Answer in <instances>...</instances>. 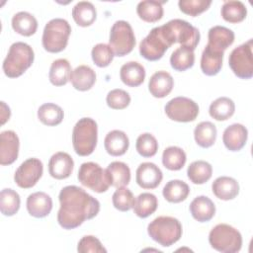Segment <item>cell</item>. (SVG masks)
Returning a JSON list of instances; mask_svg holds the SVG:
<instances>
[{"instance_id": "11", "label": "cell", "mask_w": 253, "mask_h": 253, "mask_svg": "<svg viewBox=\"0 0 253 253\" xmlns=\"http://www.w3.org/2000/svg\"><path fill=\"white\" fill-rule=\"evenodd\" d=\"M167 117L175 122L189 123L196 120L199 115L198 104L187 97H175L168 101L164 107Z\"/></svg>"}, {"instance_id": "20", "label": "cell", "mask_w": 253, "mask_h": 253, "mask_svg": "<svg viewBox=\"0 0 253 253\" xmlns=\"http://www.w3.org/2000/svg\"><path fill=\"white\" fill-rule=\"evenodd\" d=\"M174 86V79L164 70L156 71L149 79L148 90L155 98H164L170 94Z\"/></svg>"}, {"instance_id": "16", "label": "cell", "mask_w": 253, "mask_h": 253, "mask_svg": "<svg viewBox=\"0 0 253 253\" xmlns=\"http://www.w3.org/2000/svg\"><path fill=\"white\" fill-rule=\"evenodd\" d=\"M74 161L72 157L63 151L54 153L48 161V173L57 180L68 178L73 171Z\"/></svg>"}, {"instance_id": "9", "label": "cell", "mask_w": 253, "mask_h": 253, "mask_svg": "<svg viewBox=\"0 0 253 253\" xmlns=\"http://www.w3.org/2000/svg\"><path fill=\"white\" fill-rule=\"evenodd\" d=\"M253 40L232 49L228 57V64L232 72L240 79H250L253 76Z\"/></svg>"}, {"instance_id": "17", "label": "cell", "mask_w": 253, "mask_h": 253, "mask_svg": "<svg viewBox=\"0 0 253 253\" xmlns=\"http://www.w3.org/2000/svg\"><path fill=\"white\" fill-rule=\"evenodd\" d=\"M26 205L29 214L37 218L47 216L52 210V200L44 192H36L29 195Z\"/></svg>"}, {"instance_id": "1", "label": "cell", "mask_w": 253, "mask_h": 253, "mask_svg": "<svg viewBox=\"0 0 253 253\" xmlns=\"http://www.w3.org/2000/svg\"><path fill=\"white\" fill-rule=\"evenodd\" d=\"M60 208L57 222L64 229L80 226L85 220L92 219L100 211L99 201L80 187L70 185L61 189L58 196Z\"/></svg>"}, {"instance_id": "10", "label": "cell", "mask_w": 253, "mask_h": 253, "mask_svg": "<svg viewBox=\"0 0 253 253\" xmlns=\"http://www.w3.org/2000/svg\"><path fill=\"white\" fill-rule=\"evenodd\" d=\"M77 178L83 186L96 193H104L111 186L106 169L95 162L82 163Z\"/></svg>"}, {"instance_id": "26", "label": "cell", "mask_w": 253, "mask_h": 253, "mask_svg": "<svg viewBox=\"0 0 253 253\" xmlns=\"http://www.w3.org/2000/svg\"><path fill=\"white\" fill-rule=\"evenodd\" d=\"M70 81L76 90L88 91L96 82V72L88 65H79L72 70Z\"/></svg>"}, {"instance_id": "8", "label": "cell", "mask_w": 253, "mask_h": 253, "mask_svg": "<svg viewBox=\"0 0 253 253\" xmlns=\"http://www.w3.org/2000/svg\"><path fill=\"white\" fill-rule=\"evenodd\" d=\"M109 45L116 56H125L135 45V37L130 24L124 20L115 22L110 31Z\"/></svg>"}, {"instance_id": "24", "label": "cell", "mask_w": 253, "mask_h": 253, "mask_svg": "<svg viewBox=\"0 0 253 253\" xmlns=\"http://www.w3.org/2000/svg\"><path fill=\"white\" fill-rule=\"evenodd\" d=\"M120 78L128 87H137L145 79V69L137 61H128L122 65Z\"/></svg>"}, {"instance_id": "27", "label": "cell", "mask_w": 253, "mask_h": 253, "mask_svg": "<svg viewBox=\"0 0 253 253\" xmlns=\"http://www.w3.org/2000/svg\"><path fill=\"white\" fill-rule=\"evenodd\" d=\"M11 24L13 30L24 37L34 35L38 29V21L35 16L26 11L16 13L12 18Z\"/></svg>"}, {"instance_id": "2", "label": "cell", "mask_w": 253, "mask_h": 253, "mask_svg": "<svg viewBox=\"0 0 253 253\" xmlns=\"http://www.w3.org/2000/svg\"><path fill=\"white\" fill-rule=\"evenodd\" d=\"M160 29L164 39L170 46L179 42L181 46H186L195 50L200 42L201 35L199 30L185 20H170L166 24L160 26Z\"/></svg>"}, {"instance_id": "4", "label": "cell", "mask_w": 253, "mask_h": 253, "mask_svg": "<svg viewBox=\"0 0 253 253\" xmlns=\"http://www.w3.org/2000/svg\"><path fill=\"white\" fill-rule=\"evenodd\" d=\"M98 141V126L91 118L80 119L72 130V145L79 156L93 153Z\"/></svg>"}, {"instance_id": "5", "label": "cell", "mask_w": 253, "mask_h": 253, "mask_svg": "<svg viewBox=\"0 0 253 253\" xmlns=\"http://www.w3.org/2000/svg\"><path fill=\"white\" fill-rule=\"evenodd\" d=\"M147 232L155 242L161 246L169 247L181 238L183 229L181 222L177 218L161 215L148 224Z\"/></svg>"}, {"instance_id": "22", "label": "cell", "mask_w": 253, "mask_h": 253, "mask_svg": "<svg viewBox=\"0 0 253 253\" xmlns=\"http://www.w3.org/2000/svg\"><path fill=\"white\" fill-rule=\"evenodd\" d=\"M104 146L108 154L112 156L124 155L129 146V139L125 131L114 129L107 133Z\"/></svg>"}, {"instance_id": "32", "label": "cell", "mask_w": 253, "mask_h": 253, "mask_svg": "<svg viewBox=\"0 0 253 253\" xmlns=\"http://www.w3.org/2000/svg\"><path fill=\"white\" fill-rule=\"evenodd\" d=\"M136 13L138 17L147 23H155L163 17L162 2L154 0L140 1L136 6Z\"/></svg>"}, {"instance_id": "40", "label": "cell", "mask_w": 253, "mask_h": 253, "mask_svg": "<svg viewBox=\"0 0 253 253\" xmlns=\"http://www.w3.org/2000/svg\"><path fill=\"white\" fill-rule=\"evenodd\" d=\"M158 207V201L155 195L151 193H142L137 196L133 206L134 213L140 217L145 218L151 215Z\"/></svg>"}, {"instance_id": "12", "label": "cell", "mask_w": 253, "mask_h": 253, "mask_svg": "<svg viewBox=\"0 0 253 253\" xmlns=\"http://www.w3.org/2000/svg\"><path fill=\"white\" fill-rule=\"evenodd\" d=\"M169 47L170 45L164 39L160 27H155L140 42L139 53L146 60L156 61L163 57Z\"/></svg>"}, {"instance_id": "41", "label": "cell", "mask_w": 253, "mask_h": 253, "mask_svg": "<svg viewBox=\"0 0 253 253\" xmlns=\"http://www.w3.org/2000/svg\"><path fill=\"white\" fill-rule=\"evenodd\" d=\"M21 199L13 189H3L0 193V211L6 216L16 214L20 209Z\"/></svg>"}, {"instance_id": "14", "label": "cell", "mask_w": 253, "mask_h": 253, "mask_svg": "<svg viewBox=\"0 0 253 253\" xmlns=\"http://www.w3.org/2000/svg\"><path fill=\"white\" fill-rule=\"evenodd\" d=\"M20 140L13 130H4L0 133V164L11 165L19 154Z\"/></svg>"}, {"instance_id": "23", "label": "cell", "mask_w": 253, "mask_h": 253, "mask_svg": "<svg viewBox=\"0 0 253 253\" xmlns=\"http://www.w3.org/2000/svg\"><path fill=\"white\" fill-rule=\"evenodd\" d=\"M189 209L192 216L199 222L210 221L215 213V206L213 202L206 196L195 198L191 202Z\"/></svg>"}, {"instance_id": "3", "label": "cell", "mask_w": 253, "mask_h": 253, "mask_svg": "<svg viewBox=\"0 0 253 253\" xmlns=\"http://www.w3.org/2000/svg\"><path fill=\"white\" fill-rule=\"evenodd\" d=\"M34 59L32 46L23 42H16L11 44L3 61V71L7 77L17 78L32 66Z\"/></svg>"}, {"instance_id": "33", "label": "cell", "mask_w": 253, "mask_h": 253, "mask_svg": "<svg viewBox=\"0 0 253 253\" xmlns=\"http://www.w3.org/2000/svg\"><path fill=\"white\" fill-rule=\"evenodd\" d=\"M216 133V127L211 122H201L194 129L195 141L203 148L211 147L215 142Z\"/></svg>"}, {"instance_id": "29", "label": "cell", "mask_w": 253, "mask_h": 253, "mask_svg": "<svg viewBox=\"0 0 253 253\" xmlns=\"http://www.w3.org/2000/svg\"><path fill=\"white\" fill-rule=\"evenodd\" d=\"M106 171L110 179V184L113 187H126L130 181V169L124 162H111L108 165Z\"/></svg>"}, {"instance_id": "45", "label": "cell", "mask_w": 253, "mask_h": 253, "mask_svg": "<svg viewBox=\"0 0 253 253\" xmlns=\"http://www.w3.org/2000/svg\"><path fill=\"white\" fill-rule=\"evenodd\" d=\"M211 5V0H180L178 2L179 9L186 15L197 17L207 11Z\"/></svg>"}, {"instance_id": "42", "label": "cell", "mask_w": 253, "mask_h": 253, "mask_svg": "<svg viewBox=\"0 0 253 253\" xmlns=\"http://www.w3.org/2000/svg\"><path fill=\"white\" fill-rule=\"evenodd\" d=\"M135 148L140 156L145 158L152 157L158 150V142L154 135L149 132H144L138 135Z\"/></svg>"}, {"instance_id": "36", "label": "cell", "mask_w": 253, "mask_h": 253, "mask_svg": "<svg viewBox=\"0 0 253 253\" xmlns=\"http://www.w3.org/2000/svg\"><path fill=\"white\" fill-rule=\"evenodd\" d=\"M220 14L224 21L231 24H237L246 18L247 8L241 1H224L221 6Z\"/></svg>"}, {"instance_id": "43", "label": "cell", "mask_w": 253, "mask_h": 253, "mask_svg": "<svg viewBox=\"0 0 253 253\" xmlns=\"http://www.w3.org/2000/svg\"><path fill=\"white\" fill-rule=\"evenodd\" d=\"M112 202L115 209L121 211H127L133 208L135 198L129 189L126 187H120L117 188L113 194Z\"/></svg>"}, {"instance_id": "7", "label": "cell", "mask_w": 253, "mask_h": 253, "mask_svg": "<svg viewBox=\"0 0 253 253\" xmlns=\"http://www.w3.org/2000/svg\"><path fill=\"white\" fill-rule=\"evenodd\" d=\"M211 246L221 253H236L242 246L241 233L226 223L216 224L209 234Z\"/></svg>"}, {"instance_id": "6", "label": "cell", "mask_w": 253, "mask_h": 253, "mask_svg": "<svg viewBox=\"0 0 253 253\" xmlns=\"http://www.w3.org/2000/svg\"><path fill=\"white\" fill-rule=\"evenodd\" d=\"M71 34L69 23L62 18H54L48 21L43 29L42 43L43 48L51 53L62 51L68 43Z\"/></svg>"}, {"instance_id": "21", "label": "cell", "mask_w": 253, "mask_h": 253, "mask_svg": "<svg viewBox=\"0 0 253 253\" xmlns=\"http://www.w3.org/2000/svg\"><path fill=\"white\" fill-rule=\"evenodd\" d=\"M213 195L222 201L233 200L239 194L238 182L228 176H220L216 178L211 184Z\"/></svg>"}, {"instance_id": "19", "label": "cell", "mask_w": 253, "mask_h": 253, "mask_svg": "<svg viewBox=\"0 0 253 253\" xmlns=\"http://www.w3.org/2000/svg\"><path fill=\"white\" fill-rule=\"evenodd\" d=\"M235 35L232 30L223 26H213L209 30L208 46L217 51L224 50L233 43Z\"/></svg>"}, {"instance_id": "39", "label": "cell", "mask_w": 253, "mask_h": 253, "mask_svg": "<svg viewBox=\"0 0 253 253\" xmlns=\"http://www.w3.org/2000/svg\"><path fill=\"white\" fill-rule=\"evenodd\" d=\"M187 156L185 151L178 146H169L162 153V164L171 171L182 169L186 163Z\"/></svg>"}, {"instance_id": "30", "label": "cell", "mask_w": 253, "mask_h": 253, "mask_svg": "<svg viewBox=\"0 0 253 253\" xmlns=\"http://www.w3.org/2000/svg\"><path fill=\"white\" fill-rule=\"evenodd\" d=\"M72 18L80 27L91 26L97 18L96 8L89 1H80L72 9Z\"/></svg>"}, {"instance_id": "31", "label": "cell", "mask_w": 253, "mask_h": 253, "mask_svg": "<svg viewBox=\"0 0 253 253\" xmlns=\"http://www.w3.org/2000/svg\"><path fill=\"white\" fill-rule=\"evenodd\" d=\"M190 193L188 184L182 180H171L167 182L162 190V195L169 203H181L185 201Z\"/></svg>"}, {"instance_id": "25", "label": "cell", "mask_w": 253, "mask_h": 253, "mask_svg": "<svg viewBox=\"0 0 253 253\" xmlns=\"http://www.w3.org/2000/svg\"><path fill=\"white\" fill-rule=\"evenodd\" d=\"M223 54L224 52L217 51L206 45L201 56V69L203 73L208 76L216 75L222 67Z\"/></svg>"}, {"instance_id": "46", "label": "cell", "mask_w": 253, "mask_h": 253, "mask_svg": "<svg viewBox=\"0 0 253 253\" xmlns=\"http://www.w3.org/2000/svg\"><path fill=\"white\" fill-rule=\"evenodd\" d=\"M107 105L114 110L126 109L130 103L129 94L123 89H113L106 97Z\"/></svg>"}, {"instance_id": "34", "label": "cell", "mask_w": 253, "mask_h": 253, "mask_svg": "<svg viewBox=\"0 0 253 253\" xmlns=\"http://www.w3.org/2000/svg\"><path fill=\"white\" fill-rule=\"evenodd\" d=\"M235 104L228 97H219L211 102L209 108L210 116L216 121H226L233 116Z\"/></svg>"}, {"instance_id": "18", "label": "cell", "mask_w": 253, "mask_h": 253, "mask_svg": "<svg viewBox=\"0 0 253 253\" xmlns=\"http://www.w3.org/2000/svg\"><path fill=\"white\" fill-rule=\"evenodd\" d=\"M248 130L241 124H232L228 126L222 134L224 146L230 151H239L246 144Z\"/></svg>"}, {"instance_id": "13", "label": "cell", "mask_w": 253, "mask_h": 253, "mask_svg": "<svg viewBox=\"0 0 253 253\" xmlns=\"http://www.w3.org/2000/svg\"><path fill=\"white\" fill-rule=\"evenodd\" d=\"M43 165L38 158H29L25 160L14 174L15 183L22 189L34 187L42 178Z\"/></svg>"}, {"instance_id": "47", "label": "cell", "mask_w": 253, "mask_h": 253, "mask_svg": "<svg viewBox=\"0 0 253 253\" xmlns=\"http://www.w3.org/2000/svg\"><path fill=\"white\" fill-rule=\"evenodd\" d=\"M77 251L79 253H106L107 249L97 237L93 235H85L79 240Z\"/></svg>"}, {"instance_id": "35", "label": "cell", "mask_w": 253, "mask_h": 253, "mask_svg": "<svg viewBox=\"0 0 253 253\" xmlns=\"http://www.w3.org/2000/svg\"><path fill=\"white\" fill-rule=\"evenodd\" d=\"M63 118V110L54 103H44L38 110V119L42 124L48 126L59 125Z\"/></svg>"}, {"instance_id": "37", "label": "cell", "mask_w": 253, "mask_h": 253, "mask_svg": "<svg viewBox=\"0 0 253 253\" xmlns=\"http://www.w3.org/2000/svg\"><path fill=\"white\" fill-rule=\"evenodd\" d=\"M212 175L211 165L205 160H197L192 162L187 169L189 180L197 185H202L208 182Z\"/></svg>"}, {"instance_id": "48", "label": "cell", "mask_w": 253, "mask_h": 253, "mask_svg": "<svg viewBox=\"0 0 253 253\" xmlns=\"http://www.w3.org/2000/svg\"><path fill=\"white\" fill-rule=\"evenodd\" d=\"M11 116V111L10 108L5 104V102H1V124L4 125Z\"/></svg>"}, {"instance_id": "28", "label": "cell", "mask_w": 253, "mask_h": 253, "mask_svg": "<svg viewBox=\"0 0 253 253\" xmlns=\"http://www.w3.org/2000/svg\"><path fill=\"white\" fill-rule=\"evenodd\" d=\"M71 65L65 58H58L54 60L49 68L48 79L54 86H63L70 80Z\"/></svg>"}, {"instance_id": "15", "label": "cell", "mask_w": 253, "mask_h": 253, "mask_svg": "<svg viewBox=\"0 0 253 253\" xmlns=\"http://www.w3.org/2000/svg\"><path fill=\"white\" fill-rule=\"evenodd\" d=\"M162 179V171L152 162H143L136 169L135 181L142 189H155L159 186Z\"/></svg>"}, {"instance_id": "38", "label": "cell", "mask_w": 253, "mask_h": 253, "mask_svg": "<svg viewBox=\"0 0 253 253\" xmlns=\"http://www.w3.org/2000/svg\"><path fill=\"white\" fill-rule=\"evenodd\" d=\"M194 50L186 46H179L172 52L170 56L171 67L176 71H185L191 68L194 65Z\"/></svg>"}, {"instance_id": "44", "label": "cell", "mask_w": 253, "mask_h": 253, "mask_svg": "<svg viewBox=\"0 0 253 253\" xmlns=\"http://www.w3.org/2000/svg\"><path fill=\"white\" fill-rule=\"evenodd\" d=\"M91 56L93 62L98 67H107L113 61L115 54L109 44L101 42L93 46Z\"/></svg>"}]
</instances>
